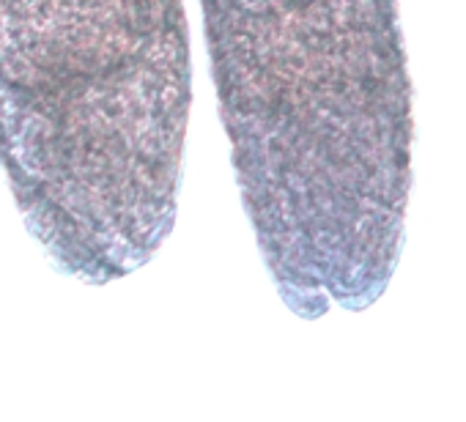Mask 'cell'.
Returning a JSON list of instances; mask_svg holds the SVG:
<instances>
[{
	"instance_id": "cell-2",
	"label": "cell",
	"mask_w": 466,
	"mask_h": 422,
	"mask_svg": "<svg viewBox=\"0 0 466 422\" xmlns=\"http://www.w3.org/2000/svg\"><path fill=\"white\" fill-rule=\"evenodd\" d=\"M189 107L184 0H0V167L61 275L107 286L159 253Z\"/></svg>"
},
{
	"instance_id": "cell-1",
	"label": "cell",
	"mask_w": 466,
	"mask_h": 422,
	"mask_svg": "<svg viewBox=\"0 0 466 422\" xmlns=\"http://www.w3.org/2000/svg\"><path fill=\"white\" fill-rule=\"evenodd\" d=\"M219 121L280 299L305 321L390 286L411 189L398 0H200Z\"/></svg>"
}]
</instances>
